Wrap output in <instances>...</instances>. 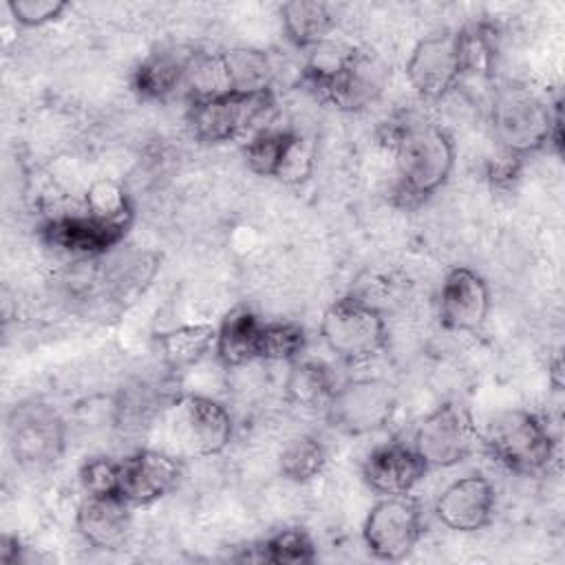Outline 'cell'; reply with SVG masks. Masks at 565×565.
I'll list each match as a JSON object with an SVG mask.
<instances>
[{"mask_svg": "<svg viewBox=\"0 0 565 565\" xmlns=\"http://www.w3.org/2000/svg\"><path fill=\"white\" fill-rule=\"evenodd\" d=\"M494 488L483 475H466L448 483L437 501L435 516L452 532L470 534L483 530L494 514Z\"/></svg>", "mask_w": 565, "mask_h": 565, "instance_id": "cell-16", "label": "cell"}, {"mask_svg": "<svg viewBox=\"0 0 565 565\" xmlns=\"http://www.w3.org/2000/svg\"><path fill=\"white\" fill-rule=\"evenodd\" d=\"M490 455L510 472L534 475L552 461L554 439L547 424L532 411L499 413L486 433Z\"/></svg>", "mask_w": 565, "mask_h": 565, "instance_id": "cell-6", "label": "cell"}, {"mask_svg": "<svg viewBox=\"0 0 565 565\" xmlns=\"http://www.w3.org/2000/svg\"><path fill=\"white\" fill-rule=\"evenodd\" d=\"M252 550L254 554H247L249 561H265L276 565H309L318 556L311 536L300 527L278 530Z\"/></svg>", "mask_w": 565, "mask_h": 565, "instance_id": "cell-26", "label": "cell"}, {"mask_svg": "<svg viewBox=\"0 0 565 565\" xmlns=\"http://www.w3.org/2000/svg\"><path fill=\"white\" fill-rule=\"evenodd\" d=\"M252 172L285 183H302L313 170V146L294 130L260 128L243 146Z\"/></svg>", "mask_w": 565, "mask_h": 565, "instance_id": "cell-13", "label": "cell"}, {"mask_svg": "<svg viewBox=\"0 0 565 565\" xmlns=\"http://www.w3.org/2000/svg\"><path fill=\"white\" fill-rule=\"evenodd\" d=\"M11 18L26 29H38L51 24L64 15L68 2L64 0H11L7 4Z\"/></svg>", "mask_w": 565, "mask_h": 565, "instance_id": "cell-31", "label": "cell"}, {"mask_svg": "<svg viewBox=\"0 0 565 565\" xmlns=\"http://www.w3.org/2000/svg\"><path fill=\"white\" fill-rule=\"evenodd\" d=\"M309 51L302 82L320 102L335 110L358 113L380 99L388 68L377 55L329 40Z\"/></svg>", "mask_w": 565, "mask_h": 565, "instance_id": "cell-2", "label": "cell"}, {"mask_svg": "<svg viewBox=\"0 0 565 565\" xmlns=\"http://www.w3.org/2000/svg\"><path fill=\"white\" fill-rule=\"evenodd\" d=\"M331 371L316 360H294L285 377V395L289 402L302 408H324L335 391Z\"/></svg>", "mask_w": 565, "mask_h": 565, "instance_id": "cell-25", "label": "cell"}, {"mask_svg": "<svg viewBox=\"0 0 565 565\" xmlns=\"http://www.w3.org/2000/svg\"><path fill=\"white\" fill-rule=\"evenodd\" d=\"M194 51L150 53L132 73V88L143 99H166L185 84L188 64Z\"/></svg>", "mask_w": 565, "mask_h": 565, "instance_id": "cell-21", "label": "cell"}, {"mask_svg": "<svg viewBox=\"0 0 565 565\" xmlns=\"http://www.w3.org/2000/svg\"><path fill=\"white\" fill-rule=\"evenodd\" d=\"M278 463L285 479L294 483H307L322 472L327 463V450L320 439L311 435H298L287 441Z\"/></svg>", "mask_w": 565, "mask_h": 565, "instance_id": "cell-27", "label": "cell"}, {"mask_svg": "<svg viewBox=\"0 0 565 565\" xmlns=\"http://www.w3.org/2000/svg\"><path fill=\"white\" fill-rule=\"evenodd\" d=\"M230 411L201 393L179 395L166 415V435L172 455L183 459H203L221 455L232 441Z\"/></svg>", "mask_w": 565, "mask_h": 565, "instance_id": "cell-4", "label": "cell"}, {"mask_svg": "<svg viewBox=\"0 0 565 565\" xmlns=\"http://www.w3.org/2000/svg\"><path fill=\"white\" fill-rule=\"evenodd\" d=\"M404 73L422 99L437 102L446 97L466 75L461 29H444L417 40Z\"/></svg>", "mask_w": 565, "mask_h": 565, "instance_id": "cell-10", "label": "cell"}, {"mask_svg": "<svg viewBox=\"0 0 565 565\" xmlns=\"http://www.w3.org/2000/svg\"><path fill=\"white\" fill-rule=\"evenodd\" d=\"M86 214L117 225H130L132 203L124 185L115 179H97L86 190Z\"/></svg>", "mask_w": 565, "mask_h": 565, "instance_id": "cell-28", "label": "cell"}, {"mask_svg": "<svg viewBox=\"0 0 565 565\" xmlns=\"http://www.w3.org/2000/svg\"><path fill=\"white\" fill-rule=\"evenodd\" d=\"M7 444L15 463L29 470H42L62 457L66 446V426L46 404H20L9 413Z\"/></svg>", "mask_w": 565, "mask_h": 565, "instance_id": "cell-11", "label": "cell"}, {"mask_svg": "<svg viewBox=\"0 0 565 565\" xmlns=\"http://www.w3.org/2000/svg\"><path fill=\"white\" fill-rule=\"evenodd\" d=\"M280 24L285 38L296 49H313L329 40L335 26V13L331 4L318 0H291L280 4Z\"/></svg>", "mask_w": 565, "mask_h": 565, "instance_id": "cell-20", "label": "cell"}, {"mask_svg": "<svg viewBox=\"0 0 565 565\" xmlns=\"http://www.w3.org/2000/svg\"><path fill=\"white\" fill-rule=\"evenodd\" d=\"M159 353L163 362L170 369H185L196 364L201 358H205L210 351H214L216 344V327L207 322L196 324H179L174 329L161 331L154 338Z\"/></svg>", "mask_w": 565, "mask_h": 565, "instance_id": "cell-24", "label": "cell"}, {"mask_svg": "<svg viewBox=\"0 0 565 565\" xmlns=\"http://www.w3.org/2000/svg\"><path fill=\"white\" fill-rule=\"evenodd\" d=\"M426 472L428 466L413 450V446L399 441H388L373 448L362 463L364 483L380 497L411 494Z\"/></svg>", "mask_w": 565, "mask_h": 565, "instance_id": "cell-17", "label": "cell"}, {"mask_svg": "<svg viewBox=\"0 0 565 565\" xmlns=\"http://www.w3.org/2000/svg\"><path fill=\"white\" fill-rule=\"evenodd\" d=\"M397 411V391L384 377H355L335 386L324 406L331 428L360 437L384 430Z\"/></svg>", "mask_w": 565, "mask_h": 565, "instance_id": "cell-7", "label": "cell"}, {"mask_svg": "<svg viewBox=\"0 0 565 565\" xmlns=\"http://www.w3.org/2000/svg\"><path fill=\"white\" fill-rule=\"evenodd\" d=\"M181 459L166 448H141L121 459L119 497L130 505H150L179 483Z\"/></svg>", "mask_w": 565, "mask_h": 565, "instance_id": "cell-15", "label": "cell"}, {"mask_svg": "<svg viewBox=\"0 0 565 565\" xmlns=\"http://www.w3.org/2000/svg\"><path fill=\"white\" fill-rule=\"evenodd\" d=\"M307 347L305 329L296 322H263L258 335V360L294 362Z\"/></svg>", "mask_w": 565, "mask_h": 565, "instance_id": "cell-29", "label": "cell"}, {"mask_svg": "<svg viewBox=\"0 0 565 565\" xmlns=\"http://www.w3.org/2000/svg\"><path fill=\"white\" fill-rule=\"evenodd\" d=\"M130 503L121 497H88L75 512L79 536L95 550H119L130 534Z\"/></svg>", "mask_w": 565, "mask_h": 565, "instance_id": "cell-19", "label": "cell"}, {"mask_svg": "<svg viewBox=\"0 0 565 565\" xmlns=\"http://www.w3.org/2000/svg\"><path fill=\"white\" fill-rule=\"evenodd\" d=\"M490 313V289L472 267L457 265L446 271L439 289V322L452 333H477Z\"/></svg>", "mask_w": 565, "mask_h": 565, "instance_id": "cell-14", "label": "cell"}, {"mask_svg": "<svg viewBox=\"0 0 565 565\" xmlns=\"http://www.w3.org/2000/svg\"><path fill=\"white\" fill-rule=\"evenodd\" d=\"M20 554H22V545L15 536L11 534H2L0 536V563L4 565H13L20 561Z\"/></svg>", "mask_w": 565, "mask_h": 565, "instance_id": "cell-32", "label": "cell"}, {"mask_svg": "<svg viewBox=\"0 0 565 565\" xmlns=\"http://www.w3.org/2000/svg\"><path fill=\"white\" fill-rule=\"evenodd\" d=\"M79 483L88 497H119L121 461L113 457H90L79 468Z\"/></svg>", "mask_w": 565, "mask_h": 565, "instance_id": "cell-30", "label": "cell"}, {"mask_svg": "<svg viewBox=\"0 0 565 565\" xmlns=\"http://www.w3.org/2000/svg\"><path fill=\"white\" fill-rule=\"evenodd\" d=\"M128 232V225L106 223L90 214H66L42 225V236L49 245L73 256H99L117 247Z\"/></svg>", "mask_w": 565, "mask_h": 565, "instance_id": "cell-18", "label": "cell"}, {"mask_svg": "<svg viewBox=\"0 0 565 565\" xmlns=\"http://www.w3.org/2000/svg\"><path fill=\"white\" fill-rule=\"evenodd\" d=\"M382 141L395 157V194L404 203L435 194L455 168L452 137L424 115H395L382 126Z\"/></svg>", "mask_w": 565, "mask_h": 565, "instance_id": "cell-1", "label": "cell"}, {"mask_svg": "<svg viewBox=\"0 0 565 565\" xmlns=\"http://www.w3.org/2000/svg\"><path fill=\"white\" fill-rule=\"evenodd\" d=\"M322 344L344 362H364L386 344V320L371 302L344 296L333 300L320 318Z\"/></svg>", "mask_w": 565, "mask_h": 565, "instance_id": "cell-5", "label": "cell"}, {"mask_svg": "<svg viewBox=\"0 0 565 565\" xmlns=\"http://www.w3.org/2000/svg\"><path fill=\"white\" fill-rule=\"evenodd\" d=\"M424 534L422 510L408 494L382 497L362 523L366 552L377 561H404Z\"/></svg>", "mask_w": 565, "mask_h": 565, "instance_id": "cell-12", "label": "cell"}, {"mask_svg": "<svg viewBox=\"0 0 565 565\" xmlns=\"http://www.w3.org/2000/svg\"><path fill=\"white\" fill-rule=\"evenodd\" d=\"M263 320L245 309H232L223 322L216 327L214 353L225 366H243L258 360V335Z\"/></svg>", "mask_w": 565, "mask_h": 565, "instance_id": "cell-22", "label": "cell"}, {"mask_svg": "<svg viewBox=\"0 0 565 565\" xmlns=\"http://www.w3.org/2000/svg\"><path fill=\"white\" fill-rule=\"evenodd\" d=\"M492 135L501 150L521 159L547 143H561V113L523 86H508L494 95L490 110Z\"/></svg>", "mask_w": 565, "mask_h": 565, "instance_id": "cell-3", "label": "cell"}, {"mask_svg": "<svg viewBox=\"0 0 565 565\" xmlns=\"http://www.w3.org/2000/svg\"><path fill=\"white\" fill-rule=\"evenodd\" d=\"M218 53L230 93L254 95L271 90L274 64L265 51L254 46H232Z\"/></svg>", "mask_w": 565, "mask_h": 565, "instance_id": "cell-23", "label": "cell"}, {"mask_svg": "<svg viewBox=\"0 0 565 565\" xmlns=\"http://www.w3.org/2000/svg\"><path fill=\"white\" fill-rule=\"evenodd\" d=\"M479 441V430L468 406L444 402L419 419L413 450L430 468H452L468 459Z\"/></svg>", "mask_w": 565, "mask_h": 565, "instance_id": "cell-8", "label": "cell"}, {"mask_svg": "<svg viewBox=\"0 0 565 565\" xmlns=\"http://www.w3.org/2000/svg\"><path fill=\"white\" fill-rule=\"evenodd\" d=\"M274 108V93H223L214 97L190 99L188 124L192 135L203 143H223L243 137L269 115Z\"/></svg>", "mask_w": 565, "mask_h": 565, "instance_id": "cell-9", "label": "cell"}]
</instances>
